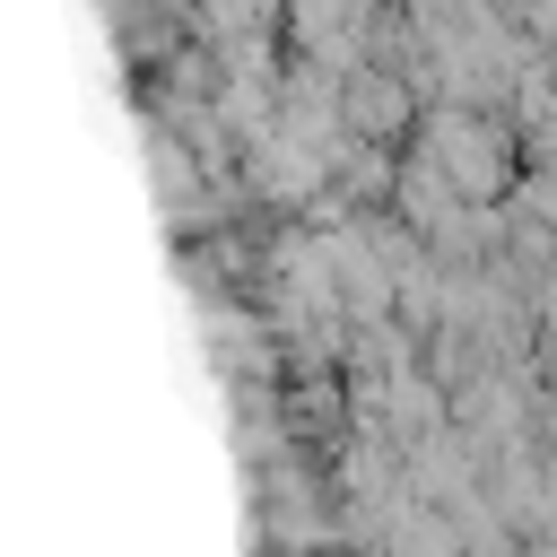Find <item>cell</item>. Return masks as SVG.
<instances>
[{"label":"cell","instance_id":"6da1fadb","mask_svg":"<svg viewBox=\"0 0 557 557\" xmlns=\"http://www.w3.org/2000/svg\"><path fill=\"white\" fill-rule=\"evenodd\" d=\"M435 157H444V174L461 183V200L479 209L496 183H505V131L487 122V113H461V104H444L435 113V139H426Z\"/></svg>","mask_w":557,"mask_h":557},{"label":"cell","instance_id":"7a4b0ae2","mask_svg":"<svg viewBox=\"0 0 557 557\" xmlns=\"http://www.w3.org/2000/svg\"><path fill=\"white\" fill-rule=\"evenodd\" d=\"M261 9H287V0H261Z\"/></svg>","mask_w":557,"mask_h":557}]
</instances>
